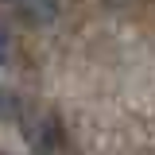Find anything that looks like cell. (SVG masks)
I'll return each instance as SVG.
<instances>
[{"instance_id":"obj_1","label":"cell","mask_w":155,"mask_h":155,"mask_svg":"<svg viewBox=\"0 0 155 155\" xmlns=\"http://www.w3.org/2000/svg\"><path fill=\"white\" fill-rule=\"evenodd\" d=\"M0 58H4V35H0Z\"/></svg>"}]
</instances>
